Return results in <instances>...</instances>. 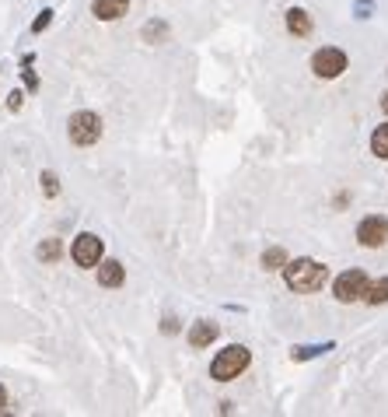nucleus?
<instances>
[{
	"label": "nucleus",
	"instance_id": "obj_1",
	"mask_svg": "<svg viewBox=\"0 0 388 417\" xmlns=\"http://www.w3.org/2000/svg\"><path fill=\"white\" fill-rule=\"evenodd\" d=\"M325 277H329V270L318 260H287V267H284V281H287V288L297 291V295L318 291L325 284Z\"/></svg>",
	"mask_w": 388,
	"mask_h": 417
},
{
	"label": "nucleus",
	"instance_id": "obj_2",
	"mask_svg": "<svg viewBox=\"0 0 388 417\" xmlns=\"http://www.w3.org/2000/svg\"><path fill=\"white\" fill-rule=\"evenodd\" d=\"M252 365V354H249V347H242V344H231V347H224L213 361H210V379H217V382H231V379H238L245 368Z\"/></svg>",
	"mask_w": 388,
	"mask_h": 417
},
{
	"label": "nucleus",
	"instance_id": "obj_3",
	"mask_svg": "<svg viewBox=\"0 0 388 417\" xmlns=\"http://www.w3.org/2000/svg\"><path fill=\"white\" fill-rule=\"evenodd\" d=\"M67 133H70V140H74L77 147H92L98 137H101V119H98V112H88V109L74 112V116L67 119Z\"/></svg>",
	"mask_w": 388,
	"mask_h": 417
},
{
	"label": "nucleus",
	"instance_id": "obj_4",
	"mask_svg": "<svg viewBox=\"0 0 388 417\" xmlns=\"http://www.w3.org/2000/svg\"><path fill=\"white\" fill-rule=\"evenodd\" d=\"M311 71H315V78L332 81V78H339V74L346 71V53L336 49V46H322V49L311 56Z\"/></svg>",
	"mask_w": 388,
	"mask_h": 417
},
{
	"label": "nucleus",
	"instance_id": "obj_5",
	"mask_svg": "<svg viewBox=\"0 0 388 417\" xmlns=\"http://www.w3.org/2000/svg\"><path fill=\"white\" fill-rule=\"evenodd\" d=\"M364 291H368V274H364V270H346V274H339L336 284H332V295H336V302H343V306L364 302Z\"/></svg>",
	"mask_w": 388,
	"mask_h": 417
},
{
	"label": "nucleus",
	"instance_id": "obj_6",
	"mask_svg": "<svg viewBox=\"0 0 388 417\" xmlns=\"http://www.w3.org/2000/svg\"><path fill=\"white\" fill-rule=\"evenodd\" d=\"M357 238H361V246H368V249H382L388 242V217L385 214L364 217V221L357 224Z\"/></svg>",
	"mask_w": 388,
	"mask_h": 417
},
{
	"label": "nucleus",
	"instance_id": "obj_7",
	"mask_svg": "<svg viewBox=\"0 0 388 417\" xmlns=\"http://www.w3.org/2000/svg\"><path fill=\"white\" fill-rule=\"evenodd\" d=\"M70 256H74V263L77 267H98V260H101V238L98 235H77L74 238V246H70Z\"/></svg>",
	"mask_w": 388,
	"mask_h": 417
},
{
	"label": "nucleus",
	"instance_id": "obj_8",
	"mask_svg": "<svg viewBox=\"0 0 388 417\" xmlns=\"http://www.w3.org/2000/svg\"><path fill=\"white\" fill-rule=\"evenodd\" d=\"M123 281H126L123 263H115V260H98V284H101V288H119Z\"/></svg>",
	"mask_w": 388,
	"mask_h": 417
},
{
	"label": "nucleus",
	"instance_id": "obj_9",
	"mask_svg": "<svg viewBox=\"0 0 388 417\" xmlns=\"http://www.w3.org/2000/svg\"><path fill=\"white\" fill-rule=\"evenodd\" d=\"M126 11H130V0H95L92 4V14L98 21H119Z\"/></svg>",
	"mask_w": 388,
	"mask_h": 417
},
{
	"label": "nucleus",
	"instance_id": "obj_10",
	"mask_svg": "<svg viewBox=\"0 0 388 417\" xmlns=\"http://www.w3.org/2000/svg\"><path fill=\"white\" fill-rule=\"evenodd\" d=\"M217 333H220V326H217V322H210V319H199L193 330H189V344H193L196 351H203V347H210V344L217 340Z\"/></svg>",
	"mask_w": 388,
	"mask_h": 417
},
{
	"label": "nucleus",
	"instance_id": "obj_11",
	"mask_svg": "<svg viewBox=\"0 0 388 417\" xmlns=\"http://www.w3.org/2000/svg\"><path fill=\"white\" fill-rule=\"evenodd\" d=\"M287 28H291L294 35H311V14L304 11V7H291L287 11Z\"/></svg>",
	"mask_w": 388,
	"mask_h": 417
},
{
	"label": "nucleus",
	"instance_id": "obj_12",
	"mask_svg": "<svg viewBox=\"0 0 388 417\" xmlns=\"http://www.w3.org/2000/svg\"><path fill=\"white\" fill-rule=\"evenodd\" d=\"M364 302L368 306H385L388 302V277H382V281H368V291H364Z\"/></svg>",
	"mask_w": 388,
	"mask_h": 417
},
{
	"label": "nucleus",
	"instance_id": "obj_13",
	"mask_svg": "<svg viewBox=\"0 0 388 417\" xmlns=\"http://www.w3.org/2000/svg\"><path fill=\"white\" fill-rule=\"evenodd\" d=\"M42 263H56L60 256H63V246H60V238H46L42 246H39V253H35Z\"/></svg>",
	"mask_w": 388,
	"mask_h": 417
},
{
	"label": "nucleus",
	"instance_id": "obj_14",
	"mask_svg": "<svg viewBox=\"0 0 388 417\" xmlns=\"http://www.w3.org/2000/svg\"><path fill=\"white\" fill-rule=\"evenodd\" d=\"M263 267H266V270H284V267H287V253H284L280 246H270V249L263 253Z\"/></svg>",
	"mask_w": 388,
	"mask_h": 417
},
{
	"label": "nucleus",
	"instance_id": "obj_15",
	"mask_svg": "<svg viewBox=\"0 0 388 417\" xmlns=\"http://www.w3.org/2000/svg\"><path fill=\"white\" fill-rule=\"evenodd\" d=\"M371 151H375L378 158H385L388 162V123H382V126L371 133Z\"/></svg>",
	"mask_w": 388,
	"mask_h": 417
},
{
	"label": "nucleus",
	"instance_id": "obj_16",
	"mask_svg": "<svg viewBox=\"0 0 388 417\" xmlns=\"http://www.w3.org/2000/svg\"><path fill=\"white\" fill-rule=\"evenodd\" d=\"M325 351H332V344H322V347H294V361H304V358H318V354H325Z\"/></svg>",
	"mask_w": 388,
	"mask_h": 417
},
{
	"label": "nucleus",
	"instance_id": "obj_17",
	"mask_svg": "<svg viewBox=\"0 0 388 417\" xmlns=\"http://www.w3.org/2000/svg\"><path fill=\"white\" fill-rule=\"evenodd\" d=\"M42 193H46V197H56V193H60V179H56L53 172H42Z\"/></svg>",
	"mask_w": 388,
	"mask_h": 417
},
{
	"label": "nucleus",
	"instance_id": "obj_18",
	"mask_svg": "<svg viewBox=\"0 0 388 417\" xmlns=\"http://www.w3.org/2000/svg\"><path fill=\"white\" fill-rule=\"evenodd\" d=\"M53 21V11H39V18H35V25H32V32H42L46 25Z\"/></svg>",
	"mask_w": 388,
	"mask_h": 417
},
{
	"label": "nucleus",
	"instance_id": "obj_19",
	"mask_svg": "<svg viewBox=\"0 0 388 417\" xmlns=\"http://www.w3.org/2000/svg\"><path fill=\"white\" fill-rule=\"evenodd\" d=\"M161 333H168V337L179 333V322H175V319H165V322H161Z\"/></svg>",
	"mask_w": 388,
	"mask_h": 417
},
{
	"label": "nucleus",
	"instance_id": "obj_20",
	"mask_svg": "<svg viewBox=\"0 0 388 417\" xmlns=\"http://www.w3.org/2000/svg\"><path fill=\"white\" fill-rule=\"evenodd\" d=\"M7 105H11V109H21V92H11V95H7Z\"/></svg>",
	"mask_w": 388,
	"mask_h": 417
},
{
	"label": "nucleus",
	"instance_id": "obj_21",
	"mask_svg": "<svg viewBox=\"0 0 388 417\" xmlns=\"http://www.w3.org/2000/svg\"><path fill=\"white\" fill-rule=\"evenodd\" d=\"M4 404H7V393H4V386H0V411H4Z\"/></svg>",
	"mask_w": 388,
	"mask_h": 417
},
{
	"label": "nucleus",
	"instance_id": "obj_22",
	"mask_svg": "<svg viewBox=\"0 0 388 417\" xmlns=\"http://www.w3.org/2000/svg\"><path fill=\"white\" fill-rule=\"evenodd\" d=\"M382 109H385V112H388V92H385V95H382Z\"/></svg>",
	"mask_w": 388,
	"mask_h": 417
}]
</instances>
